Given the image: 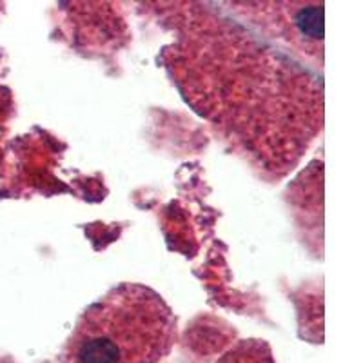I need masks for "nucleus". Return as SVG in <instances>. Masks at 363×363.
I'll return each instance as SVG.
<instances>
[{"label": "nucleus", "mask_w": 363, "mask_h": 363, "mask_svg": "<svg viewBox=\"0 0 363 363\" xmlns=\"http://www.w3.org/2000/svg\"><path fill=\"white\" fill-rule=\"evenodd\" d=\"M177 330L173 311L153 289L124 284L89 307L69 340L71 363H157Z\"/></svg>", "instance_id": "nucleus-1"}]
</instances>
